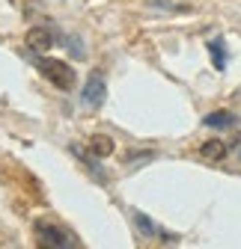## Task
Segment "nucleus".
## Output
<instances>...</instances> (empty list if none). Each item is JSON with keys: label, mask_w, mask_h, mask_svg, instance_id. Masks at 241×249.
Instances as JSON below:
<instances>
[{"label": "nucleus", "mask_w": 241, "mask_h": 249, "mask_svg": "<svg viewBox=\"0 0 241 249\" xmlns=\"http://www.w3.org/2000/svg\"><path fill=\"white\" fill-rule=\"evenodd\" d=\"M131 216H134V226H137V229H140V231H143L146 237H164V243H176V234H167V231H164L161 226H155L152 220H149V216H146V213H140V211H134Z\"/></svg>", "instance_id": "obj_5"}, {"label": "nucleus", "mask_w": 241, "mask_h": 249, "mask_svg": "<svg viewBox=\"0 0 241 249\" xmlns=\"http://www.w3.org/2000/svg\"><path fill=\"white\" fill-rule=\"evenodd\" d=\"M36 69H39V74L48 80V83H54L57 89H63V92H69L72 86H75V69L69 66V62H63V59H54V56H36Z\"/></svg>", "instance_id": "obj_2"}, {"label": "nucleus", "mask_w": 241, "mask_h": 249, "mask_svg": "<svg viewBox=\"0 0 241 249\" xmlns=\"http://www.w3.org/2000/svg\"><path fill=\"white\" fill-rule=\"evenodd\" d=\"M113 148H116V142L110 140V137H104V134H96L93 140H89V154H93V158H110L113 154Z\"/></svg>", "instance_id": "obj_6"}, {"label": "nucleus", "mask_w": 241, "mask_h": 249, "mask_svg": "<svg viewBox=\"0 0 241 249\" xmlns=\"http://www.w3.org/2000/svg\"><path fill=\"white\" fill-rule=\"evenodd\" d=\"M33 231H36V243L45 249H78L80 246V240L72 231H66L63 226H57L51 220H36Z\"/></svg>", "instance_id": "obj_1"}, {"label": "nucleus", "mask_w": 241, "mask_h": 249, "mask_svg": "<svg viewBox=\"0 0 241 249\" xmlns=\"http://www.w3.org/2000/svg\"><path fill=\"white\" fill-rule=\"evenodd\" d=\"M208 53H212L215 69H218V71H223V69H226V51H223V39H212V42H208Z\"/></svg>", "instance_id": "obj_8"}, {"label": "nucleus", "mask_w": 241, "mask_h": 249, "mask_svg": "<svg viewBox=\"0 0 241 249\" xmlns=\"http://www.w3.org/2000/svg\"><path fill=\"white\" fill-rule=\"evenodd\" d=\"M208 128H232V113H226V110H218V113H208L205 119H202Z\"/></svg>", "instance_id": "obj_9"}, {"label": "nucleus", "mask_w": 241, "mask_h": 249, "mask_svg": "<svg viewBox=\"0 0 241 249\" xmlns=\"http://www.w3.org/2000/svg\"><path fill=\"white\" fill-rule=\"evenodd\" d=\"M51 45H54V33L48 27H30V33H27V48L30 51L45 53V51H51Z\"/></svg>", "instance_id": "obj_4"}, {"label": "nucleus", "mask_w": 241, "mask_h": 249, "mask_svg": "<svg viewBox=\"0 0 241 249\" xmlns=\"http://www.w3.org/2000/svg\"><path fill=\"white\" fill-rule=\"evenodd\" d=\"M72 151H75V154H78V158H80V160L86 163V169H89V172H93V178L104 184V172H101V169H99V163L93 160V154H89V151H80L78 145H72Z\"/></svg>", "instance_id": "obj_10"}, {"label": "nucleus", "mask_w": 241, "mask_h": 249, "mask_svg": "<svg viewBox=\"0 0 241 249\" xmlns=\"http://www.w3.org/2000/svg\"><path fill=\"white\" fill-rule=\"evenodd\" d=\"M226 142H221V140H205L202 145H200V154L205 160H212V163H218V160H223L226 158Z\"/></svg>", "instance_id": "obj_7"}, {"label": "nucleus", "mask_w": 241, "mask_h": 249, "mask_svg": "<svg viewBox=\"0 0 241 249\" xmlns=\"http://www.w3.org/2000/svg\"><path fill=\"white\" fill-rule=\"evenodd\" d=\"M80 98H83V107H93V110L104 104V98H107V83H104V74L101 71H93V74L86 77Z\"/></svg>", "instance_id": "obj_3"}]
</instances>
